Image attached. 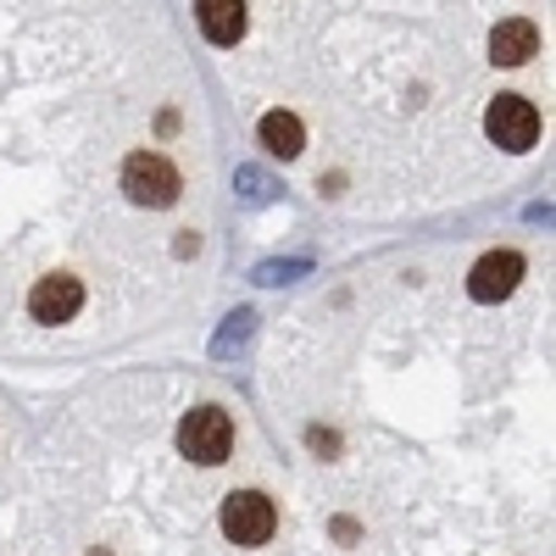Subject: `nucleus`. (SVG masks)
I'll return each instance as SVG.
<instances>
[{"label":"nucleus","mask_w":556,"mask_h":556,"mask_svg":"<svg viewBox=\"0 0 556 556\" xmlns=\"http://www.w3.org/2000/svg\"><path fill=\"white\" fill-rule=\"evenodd\" d=\"M178 190H184V178H178V167H173L167 156H156V151H134V156L123 162V195H128L134 206L162 212V206L178 201Z\"/></svg>","instance_id":"f257e3e1"},{"label":"nucleus","mask_w":556,"mask_h":556,"mask_svg":"<svg viewBox=\"0 0 556 556\" xmlns=\"http://www.w3.org/2000/svg\"><path fill=\"white\" fill-rule=\"evenodd\" d=\"M178 451L201 462V468H217V462L235 451V424H228V412L223 406H195V412H184V424H178Z\"/></svg>","instance_id":"f03ea898"},{"label":"nucleus","mask_w":556,"mask_h":556,"mask_svg":"<svg viewBox=\"0 0 556 556\" xmlns=\"http://www.w3.org/2000/svg\"><path fill=\"white\" fill-rule=\"evenodd\" d=\"M217 523L235 545H267L273 529H278V513H273V501L262 490H235V495H223Z\"/></svg>","instance_id":"7ed1b4c3"},{"label":"nucleus","mask_w":556,"mask_h":556,"mask_svg":"<svg viewBox=\"0 0 556 556\" xmlns=\"http://www.w3.org/2000/svg\"><path fill=\"white\" fill-rule=\"evenodd\" d=\"M484 134L495 139L501 151H529L540 139V112L523 96H495L484 112Z\"/></svg>","instance_id":"20e7f679"},{"label":"nucleus","mask_w":556,"mask_h":556,"mask_svg":"<svg viewBox=\"0 0 556 556\" xmlns=\"http://www.w3.org/2000/svg\"><path fill=\"white\" fill-rule=\"evenodd\" d=\"M518 278H523V256L518 251H490L468 273V295L473 301H506V295L518 290Z\"/></svg>","instance_id":"39448f33"},{"label":"nucleus","mask_w":556,"mask_h":556,"mask_svg":"<svg viewBox=\"0 0 556 556\" xmlns=\"http://www.w3.org/2000/svg\"><path fill=\"white\" fill-rule=\"evenodd\" d=\"M78 306H84V285H78L73 273L39 278L34 295H28V312H34L39 323H67V317H78Z\"/></svg>","instance_id":"423d86ee"},{"label":"nucleus","mask_w":556,"mask_h":556,"mask_svg":"<svg viewBox=\"0 0 556 556\" xmlns=\"http://www.w3.org/2000/svg\"><path fill=\"white\" fill-rule=\"evenodd\" d=\"M534 51H540V28H534L529 17H506V23H495V34H490V56H495L501 67H523Z\"/></svg>","instance_id":"0eeeda50"},{"label":"nucleus","mask_w":556,"mask_h":556,"mask_svg":"<svg viewBox=\"0 0 556 556\" xmlns=\"http://www.w3.org/2000/svg\"><path fill=\"white\" fill-rule=\"evenodd\" d=\"M195 17H201V34L212 45H240L245 39V7L240 0H201Z\"/></svg>","instance_id":"6e6552de"},{"label":"nucleus","mask_w":556,"mask_h":556,"mask_svg":"<svg viewBox=\"0 0 556 556\" xmlns=\"http://www.w3.org/2000/svg\"><path fill=\"white\" fill-rule=\"evenodd\" d=\"M256 134H262V146H267L278 162L301 156V146H306V128H301V117H295V112H267V117L256 123Z\"/></svg>","instance_id":"1a4fd4ad"},{"label":"nucleus","mask_w":556,"mask_h":556,"mask_svg":"<svg viewBox=\"0 0 556 556\" xmlns=\"http://www.w3.org/2000/svg\"><path fill=\"white\" fill-rule=\"evenodd\" d=\"M251 334H256V312H251V306H240V312H228V317H223V329L212 334V356H217V362H228V356H240V351L251 345Z\"/></svg>","instance_id":"9d476101"},{"label":"nucleus","mask_w":556,"mask_h":556,"mask_svg":"<svg viewBox=\"0 0 556 556\" xmlns=\"http://www.w3.org/2000/svg\"><path fill=\"white\" fill-rule=\"evenodd\" d=\"M235 190H240V201L262 206V201H273V190H278V184H273L262 167H235Z\"/></svg>","instance_id":"9b49d317"},{"label":"nucleus","mask_w":556,"mask_h":556,"mask_svg":"<svg viewBox=\"0 0 556 556\" xmlns=\"http://www.w3.org/2000/svg\"><path fill=\"white\" fill-rule=\"evenodd\" d=\"M312 262L306 256H285V262H262L256 267V285H295V278H306Z\"/></svg>","instance_id":"f8f14e48"},{"label":"nucleus","mask_w":556,"mask_h":556,"mask_svg":"<svg viewBox=\"0 0 556 556\" xmlns=\"http://www.w3.org/2000/svg\"><path fill=\"white\" fill-rule=\"evenodd\" d=\"M89 556H106V551H89Z\"/></svg>","instance_id":"ddd939ff"}]
</instances>
